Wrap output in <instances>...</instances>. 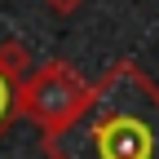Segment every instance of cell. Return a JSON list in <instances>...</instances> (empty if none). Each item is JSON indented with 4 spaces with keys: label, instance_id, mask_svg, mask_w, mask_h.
Returning <instances> with one entry per match:
<instances>
[{
    "label": "cell",
    "instance_id": "6da1fadb",
    "mask_svg": "<svg viewBox=\"0 0 159 159\" xmlns=\"http://www.w3.org/2000/svg\"><path fill=\"white\" fill-rule=\"evenodd\" d=\"M49 159H159V84L137 62H115L80 115L44 137Z\"/></svg>",
    "mask_w": 159,
    "mask_h": 159
},
{
    "label": "cell",
    "instance_id": "5b68a950",
    "mask_svg": "<svg viewBox=\"0 0 159 159\" xmlns=\"http://www.w3.org/2000/svg\"><path fill=\"white\" fill-rule=\"evenodd\" d=\"M44 5H49V9H53L57 18H71V13H75L80 5H84V0H44Z\"/></svg>",
    "mask_w": 159,
    "mask_h": 159
},
{
    "label": "cell",
    "instance_id": "7a4b0ae2",
    "mask_svg": "<svg viewBox=\"0 0 159 159\" xmlns=\"http://www.w3.org/2000/svg\"><path fill=\"white\" fill-rule=\"evenodd\" d=\"M89 89L93 84H84L66 62H44L40 71H31L22 80V115L44 137H53L57 128H66L71 119L80 115Z\"/></svg>",
    "mask_w": 159,
    "mask_h": 159
},
{
    "label": "cell",
    "instance_id": "277c9868",
    "mask_svg": "<svg viewBox=\"0 0 159 159\" xmlns=\"http://www.w3.org/2000/svg\"><path fill=\"white\" fill-rule=\"evenodd\" d=\"M0 62H5L18 80H27V75H31V71H27V49L18 44V40H5V44H0Z\"/></svg>",
    "mask_w": 159,
    "mask_h": 159
},
{
    "label": "cell",
    "instance_id": "3957f363",
    "mask_svg": "<svg viewBox=\"0 0 159 159\" xmlns=\"http://www.w3.org/2000/svg\"><path fill=\"white\" fill-rule=\"evenodd\" d=\"M13 115H22V80L0 62V128H5Z\"/></svg>",
    "mask_w": 159,
    "mask_h": 159
}]
</instances>
